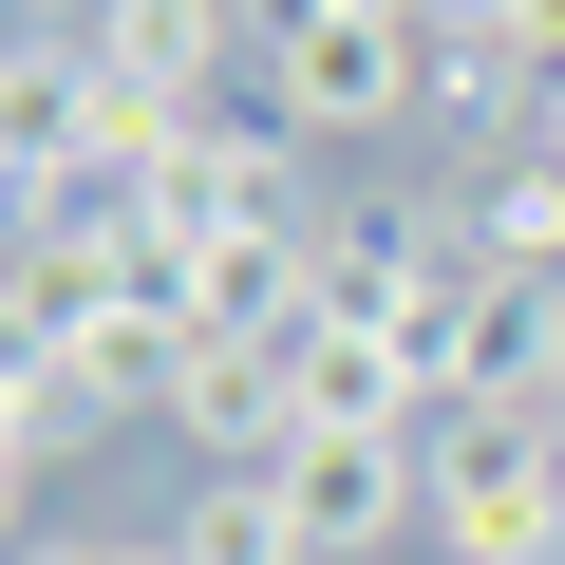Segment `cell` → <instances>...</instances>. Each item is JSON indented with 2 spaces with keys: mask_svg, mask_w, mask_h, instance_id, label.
Wrapping results in <instances>:
<instances>
[{
  "mask_svg": "<svg viewBox=\"0 0 565 565\" xmlns=\"http://www.w3.org/2000/svg\"><path fill=\"white\" fill-rule=\"evenodd\" d=\"M415 546L434 565H565V452L527 415H434L415 434Z\"/></svg>",
  "mask_w": 565,
  "mask_h": 565,
  "instance_id": "1",
  "label": "cell"
},
{
  "mask_svg": "<svg viewBox=\"0 0 565 565\" xmlns=\"http://www.w3.org/2000/svg\"><path fill=\"white\" fill-rule=\"evenodd\" d=\"M114 565H189V546H170V527H114Z\"/></svg>",
  "mask_w": 565,
  "mask_h": 565,
  "instance_id": "13",
  "label": "cell"
},
{
  "mask_svg": "<svg viewBox=\"0 0 565 565\" xmlns=\"http://www.w3.org/2000/svg\"><path fill=\"white\" fill-rule=\"evenodd\" d=\"M0 245H20V226H0Z\"/></svg>",
  "mask_w": 565,
  "mask_h": 565,
  "instance_id": "15",
  "label": "cell"
},
{
  "mask_svg": "<svg viewBox=\"0 0 565 565\" xmlns=\"http://www.w3.org/2000/svg\"><path fill=\"white\" fill-rule=\"evenodd\" d=\"M76 57L151 76V95H226V76L264 57V20H245V0H95V20H76Z\"/></svg>",
  "mask_w": 565,
  "mask_h": 565,
  "instance_id": "6",
  "label": "cell"
},
{
  "mask_svg": "<svg viewBox=\"0 0 565 565\" xmlns=\"http://www.w3.org/2000/svg\"><path fill=\"white\" fill-rule=\"evenodd\" d=\"M76 189V39H0V226H39Z\"/></svg>",
  "mask_w": 565,
  "mask_h": 565,
  "instance_id": "7",
  "label": "cell"
},
{
  "mask_svg": "<svg viewBox=\"0 0 565 565\" xmlns=\"http://www.w3.org/2000/svg\"><path fill=\"white\" fill-rule=\"evenodd\" d=\"M396 565H434V546H396Z\"/></svg>",
  "mask_w": 565,
  "mask_h": 565,
  "instance_id": "14",
  "label": "cell"
},
{
  "mask_svg": "<svg viewBox=\"0 0 565 565\" xmlns=\"http://www.w3.org/2000/svg\"><path fill=\"white\" fill-rule=\"evenodd\" d=\"M20 565H114V527H57V546H20Z\"/></svg>",
  "mask_w": 565,
  "mask_h": 565,
  "instance_id": "11",
  "label": "cell"
},
{
  "mask_svg": "<svg viewBox=\"0 0 565 565\" xmlns=\"http://www.w3.org/2000/svg\"><path fill=\"white\" fill-rule=\"evenodd\" d=\"M170 546H189V565H321L302 509H282V471H207V490L170 509Z\"/></svg>",
  "mask_w": 565,
  "mask_h": 565,
  "instance_id": "10",
  "label": "cell"
},
{
  "mask_svg": "<svg viewBox=\"0 0 565 565\" xmlns=\"http://www.w3.org/2000/svg\"><path fill=\"white\" fill-rule=\"evenodd\" d=\"M189 340L207 321H170V302H76V340H57V377H76V415H170V377H189Z\"/></svg>",
  "mask_w": 565,
  "mask_h": 565,
  "instance_id": "9",
  "label": "cell"
},
{
  "mask_svg": "<svg viewBox=\"0 0 565 565\" xmlns=\"http://www.w3.org/2000/svg\"><path fill=\"white\" fill-rule=\"evenodd\" d=\"M527 151H546V170H565V76H546V95H527Z\"/></svg>",
  "mask_w": 565,
  "mask_h": 565,
  "instance_id": "12",
  "label": "cell"
},
{
  "mask_svg": "<svg viewBox=\"0 0 565 565\" xmlns=\"http://www.w3.org/2000/svg\"><path fill=\"white\" fill-rule=\"evenodd\" d=\"M170 434L207 452V471H282V434H302V396H282V340H189V377H170Z\"/></svg>",
  "mask_w": 565,
  "mask_h": 565,
  "instance_id": "5",
  "label": "cell"
},
{
  "mask_svg": "<svg viewBox=\"0 0 565 565\" xmlns=\"http://www.w3.org/2000/svg\"><path fill=\"white\" fill-rule=\"evenodd\" d=\"M245 114H282L302 151H377V132L434 114V76H415L396 20H282V39L245 57Z\"/></svg>",
  "mask_w": 565,
  "mask_h": 565,
  "instance_id": "2",
  "label": "cell"
},
{
  "mask_svg": "<svg viewBox=\"0 0 565 565\" xmlns=\"http://www.w3.org/2000/svg\"><path fill=\"white\" fill-rule=\"evenodd\" d=\"M282 509H302L321 565H396V527H415V434H302V452H282Z\"/></svg>",
  "mask_w": 565,
  "mask_h": 565,
  "instance_id": "4",
  "label": "cell"
},
{
  "mask_svg": "<svg viewBox=\"0 0 565 565\" xmlns=\"http://www.w3.org/2000/svg\"><path fill=\"white\" fill-rule=\"evenodd\" d=\"M452 245L490 264V282H565V170L509 132V151H471L452 170Z\"/></svg>",
  "mask_w": 565,
  "mask_h": 565,
  "instance_id": "8",
  "label": "cell"
},
{
  "mask_svg": "<svg viewBox=\"0 0 565 565\" xmlns=\"http://www.w3.org/2000/svg\"><path fill=\"white\" fill-rule=\"evenodd\" d=\"M282 396H302V434H434V377H415L396 321H302V340H282ZM302 434H282V452H302Z\"/></svg>",
  "mask_w": 565,
  "mask_h": 565,
  "instance_id": "3",
  "label": "cell"
}]
</instances>
